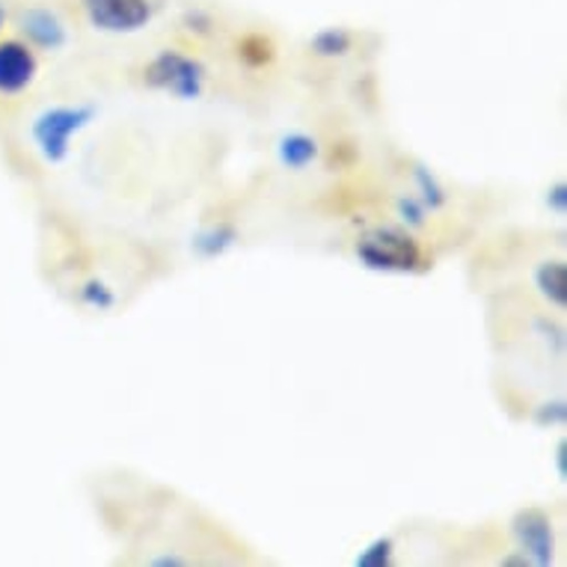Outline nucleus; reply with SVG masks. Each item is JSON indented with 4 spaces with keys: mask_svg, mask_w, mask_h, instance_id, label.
Returning a JSON list of instances; mask_svg holds the SVG:
<instances>
[{
    "mask_svg": "<svg viewBox=\"0 0 567 567\" xmlns=\"http://www.w3.org/2000/svg\"><path fill=\"white\" fill-rule=\"evenodd\" d=\"M390 556H392V544H390V540L378 538L372 544V547H365L363 553H360V558H357V565L383 567V565H390Z\"/></svg>",
    "mask_w": 567,
    "mask_h": 567,
    "instance_id": "nucleus-15",
    "label": "nucleus"
},
{
    "mask_svg": "<svg viewBox=\"0 0 567 567\" xmlns=\"http://www.w3.org/2000/svg\"><path fill=\"white\" fill-rule=\"evenodd\" d=\"M238 56H241L247 65H252V69H261V65H268L270 60H274V42L259 37V33H252V37L241 39Z\"/></svg>",
    "mask_w": 567,
    "mask_h": 567,
    "instance_id": "nucleus-12",
    "label": "nucleus"
},
{
    "mask_svg": "<svg viewBox=\"0 0 567 567\" xmlns=\"http://www.w3.org/2000/svg\"><path fill=\"white\" fill-rule=\"evenodd\" d=\"M39 78V51L21 37H0V104L19 102Z\"/></svg>",
    "mask_w": 567,
    "mask_h": 567,
    "instance_id": "nucleus-4",
    "label": "nucleus"
},
{
    "mask_svg": "<svg viewBox=\"0 0 567 567\" xmlns=\"http://www.w3.org/2000/svg\"><path fill=\"white\" fill-rule=\"evenodd\" d=\"M357 256L372 270H413L422 261L419 244L401 229H374L357 244Z\"/></svg>",
    "mask_w": 567,
    "mask_h": 567,
    "instance_id": "nucleus-3",
    "label": "nucleus"
},
{
    "mask_svg": "<svg viewBox=\"0 0 567 567\" xmlns=\"http://www.w3.org/2000/svg\"><path fill=\"white\" fill-rule=\"evenodd\" d=\"M16 24H19V37L37 51L56 54V51H63L69 45V28L51 7H39V3L24 7Z\"/></svg>",
    "mask_w": 567,
    "mask_h": 567,
    "instance_id": "nucleus-6",
    "label": "nucleus"
},
{
    "mask_svg": "<svg viewBox=\"0 0 567 567\" xmlns=\"http://www.w3.org/2000/svg\"><path fill=\"white\" fill-rule=\"evenodd\" d=\"M90 24L102 33H137L150 24V0H81Z\"/></svg>",
    "mask_w": 567,
    "mask_h": 567,
    "instance_id": "nucleus-5",
    "label": "nucleus"
},
{
    "mask_svg": "<svg viewBox=\"0 0 567 567\" xmlns=\"http://www.w3.org/2000/svg\"><path fill=\"white\" fill-rule=\"evenodd\" d=\"M399 215L404 224L410 226H422L425 224V205H422V199H399Z\"/></svg>",
    "mask_w": 567,
    "mask_h": 567,
    "instance_id": "nucleus-16",
    "label": "nucleus"
},
{
    "mask_svg": "<svg viewBox=\"0 0 567 567\" xmlns=\"http://www.w3.org/2000/svg\"><path fill=\"white\" fill-rule=\"evenodd\" d=\"M312 51L318 56H344L351 51V33L342 28H327L312 37Z\"/></svg>",
    "mask_w": 567,
    "mask_h": 567,
    "instance_id": "nucleus-10",
    "label": "nucleus"
},
{
    "mask_svg": "<svg viewBox=\"0 0 567 567\" xmlns=\"http://www.w3.org/2000/svg\"><path fill=\"white\" fill-rule=\"evenodd\" d=\"M514 532L520 538L523 553L532 565H549L553 561V526L540 512H523L514 523Z\"/></svg>",
    "mask_w": 567,
    "mask_h": 567,
    "instance_id": "nucleus-7",
    "label": "nucleus"
},
{
    "mask_svg": "<svg viewBox=\"0 0 567 567\" xmlns=\"http://www.w3.org/2000/svg\"><path fill=\"white\" fill-rule=\"evenodd\" d=\"M279 161H282V167L289 169H307L309 164H316L318 158V143L316 137H309L303 131H291L286 137L279 140Z\"/></svg>",
    "mask_w": 567,
    "mask_h": 567,
    "instance_id": "nucleus-8",
    "label": "nucleus"
},
{
    "mask_svg": "<svg viewBox=\"0 0 567 567\" xmlns=\"http://www.w3.org/2000/svg\"><path fill=\"white\" fill-rule=\"evenodd\" d=\"M10 21V10H7V0H0V37H3V28Z\"/></svg>",
    "mask_w": 567,
    "mask_h": 567,
    "instance_id": "nucleus-18",
    "label": "nucleus"
},
{
    "mask_svg": "<svg viewBox=\"0 0 567 567\" xmlns=\"http://www.w3.org/2000/svg\"><path fill=\"white\" fill-rule=\"evenodd\" d=\"M143 81L152 90L169 93L182 102H194L205 90V65L182 51H161L143 72Z\"/></svg>",
    "mask_w": 567,
    "mask_h": 567,
    "instance_id": "nucleus-2",
    "label": "nucleus"
},
{
    "mask_svg": "<svg viewBox=\"0 0 567 567\" xmlns=\"http://www.w3.org/2000/svg\"><path fill=\"white\" fill-rule=\"evenodd\" d=\"M81 300H84L86 307L104 312V309H111L116 303V295L104 282H99V279H90L84 289H81Z\"/></svg>",
    "mask_w": 567,
    "mask_h": 567,
    "instance_id": "nucleus-14",
    "label": "nucleus"
},
{
    "mask_svg": "<svg viewBox=\"0 0 567 567\" xmlns=\"http://www.w3.org/2000/svg\"><path fill=\"white\" fill-rule=\"evenodd\" d=\"M93 104H48L28 122V143L39 158L56 167L69 158L72 140L95 120Z\"/></svg>",
    "mask_w": 567,
    "mask_h": 567,
    "instance_id": "nucleus-1",
    "label": "nucleus"
},
{
    "mask_svg": "<svg viewBox=\"0 0 567 567\" xmlns=\"http://www.w3.org/2000/svg\"><path fill=\"white\" fill-rule=\"evenodd\" d=\"M549 199H553V205H556L558 215H565V203H567V190L565 185H556V190L549 194Z\"/></svg>",
    "mask_w": 567,
    "mask_h": 567,
    "instance_id": "nucleus-17",
    "label": "nucleus"
},
{
    "mask_svg": "<svg viewBox=\"0 0 567 567\" xmlns=\"http://www.w3.org/2000/svg\"><path fill=\"white\" fill-rule=\"evenodd\" d=\"M413 178H416L419 190H422V205H425V208L437 212V208H443V205H446V190L440 187L437 178L431 176V169L416 167L413 169Z\"/></svg>",
    "mask_w": 567,
    "mask_h": 567,
    "instance_id": "nucleus-13",
    "label": "nucleus"
},
{
    "mask_svg": "<svg viewBox=\"0 0 567 567\" xmlns=\"http://www.w3.org/2000/svg\"><path fill=\"white\" fill-rule=\"evenodd\" d=\"M535 282H538L540 295L556 303V307H565L567 300V274L561 261H544L538 270H535Z\"/></svg>",
    "mask_w": 567,
    "mask_h": 567,
    "instance_id": "nucleus-9",
    "label": "nucleus"
},
{
    "mask_svg": "<svg viewBox=\"0 0 567 567\" xmlns=\"http://www.w3.org/2000/svg\"><path fill=\"white\" fill-rule=\"evenodd\" d=\"M235 238H238V235H235L233 226H215V229H208V233H203L196 238V250H199V256H205V259H215V256H220V252L233 247Z\"/></svg>",
    "mask_w": 567,
    "mask_h": 567,
    "instance_id": "nucleus-11",
    "label": "nucleus"
}]
</instances>
